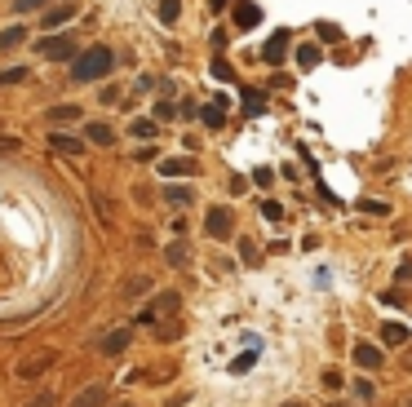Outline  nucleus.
Returning <instances> with one entry per match:
<instances>
[{
    "label": "nucleus",
    "instance_id": "3",
    "mask_svg": "<svg viewBox=\"0 0 412 407\" xmlns=\"http://www.w3.org/2000/svg\"><path fill=\"white\" fill-rule=\"evenodd\" d=\"M204 226H209L213 239H231V235H235V217H231V208H222V204H217V208H209Z\"/></svg>",
    "mask_w": 412,
    "mask_h": 407
},
{
    "label": "nucleus",
    "instance_id": "16",
    "mask_svg": "<svg viewBox=\"0 0 412 407\" xmlns=\"http://www.w3.org/2000/svg\"><path fill=\"white\" fill-rule=\"evenodd\" d=\"M45 119H49V124H63V119H80V106H76V102H67V106H54V111L45 115Z\"/></svg>",
    "mask_w": 412,
    "mask_h": 407
},
{
    "label": "nucleus",
    "instance_id": "23",
    "mask_svg": "<svg viewBox=\"0 0 412 407\" xmlns=\"http://www.w3.org/2000/svg\"><path fill=\"white\" fill-rule=\"evenodd\" d=\"M182 14V0H160V22H177Z\"/></svg>",
    "mask_w": 412,
    "mask_h": 407
},
{
    "label": "nucleus",
    "instance_id": "24",
    "mask_svg": "<svg viewBox=\"0 0 412 407\" xmlns=\"http://www.w3.org/2000/svg\"><path fill=\"white\" fill-rule=\"evenodd\" d=\"M253 363H258V350H248V354H239V358H235V363H231V372L239 376V372H248V367H253Z\"/></svg>",
    "mask_w": 412,
    "mask_h": 407
},
{
    "label": "nucleus",
    "instance_id": "5",
    "mask_svg": "<svg viewBox=\"0 0 412 407\" xmlns=\"http://www.w3.org/2000/svg\"><path fill=\"white\" fill-rule=\"evenodd\" d=\"M262 58H266V63H271V67H280V63H284V58H288V31H275V35H271V40H266V49H262Z\"/></svg>",
    "mask_w": 412,
    "mask_h": 407
},
{
    "label": "nucleus",
    "instance_id": "9",
    "mask_svg": "<svg viewBox=\"0 0 412 407\" xmlns=\"http://www.w3.org/2000/svg\"><path fill=\"white\" fill-rule=\"evenodd\" d=\"M102 399H106V390H102V385H84L76 399H71V407H102Z\"/></svg>",
    "mask_w": 412,
    "mask_h": 407
},
{
    "label": "nucleus",
    "instance_id": "36",
    "mask_svg": "<svg viewBox=\"0 0 412 407\" xmlns=\"http://www.w3.org/2000/svg\"><path fill=\"white\" fill-rule=\"evenodd\" d=\"M27 407H54V399H49V394H40V399H35V403H27Z\"/></svg>",
    "mask_w": 412,
    "mask_h": 407
},
{
    "label": "nucleus",
    "instance_id": "21",
    "mask_svg": "<svg viewBox=\"0 0 412 407\" xmlns=\"http://www.w3.org/2000/svg\"><path fill=\"white\" fill-rule=\"evenodd\" d=\"M125 345H129V332H111V337L102 341V354H120Z\"/></svg>",
    "mask_w": 412,
    "mask_h": 407
},
{
    "label": "nucleus",
    "instance_id": "33",
    "mask_svg": "<svg viewBox=\"0 0 412 407\" xmlns=\"http://www.w3.org/2000/svg\"><path fill=\"white\" fill-rule=\"evenodd\" d=\"M355 394H359L363 403H368V399H372V381H355Z\"/></svg>",
    "mask_w": 412,
    "mask_h": 407
},
{
    "label": "nucleus",
    "instance_id": "30",
    "mask_svg": "<svg viewBox=\"0 0 412 407\" xmlns=\"http://www.w3.org/2000/svg\"><path fill=\"white\" fill-rule=\"evenodd\" d=\"M319 40H342V27H328V22H319Z\"/></svg>",
    "mask_w": 412,
    "mask_h": 407
},
{
    "label": "nucleus",
    "instance_id": "4",
    "mask_svg": "<svg viewBox=\"0 0 412 407\" xmlns=\"http://www.w3.org/2000/svg\"><path fill=\"white\" fill-rule=\"evenodd\" d=\"M35 49L49 58V63H63V58H71V53H76V40H71V35H49V40H40Z\"/></svg>",
    "mask_w": 412,
    "mask_h": 407
},
{
    "label": "nucleus",
    "instance_id": "31",
    "mask_svg": "<svg viewBox=\"0 0 412 407\" xmlns=\"http://www.w3.org/2000/svg\"><path fill=\"white\" fill-rule=\"evenodd\" d=\"M324 390H342V372H333V367H328V372H324Z\"/></svg>",
    "mask_w": 412,
    "mask_h": 407
},
{
    "label": "nucleus",
    "instance_id": "12",
    "mask_svg": "<svg viewBox=\"0 0 412 407\" xmlns=\"http://www.w3.org/2000/svg\"><path fill=\"white\" fill-rule=\"evenodd\" d=\"M84 138H89L93 147H111V142H116V133L106 124H84Z\"/></svg>",
    "mask_w": 412,
    "mask_h": 407
},
{
    "label": "nucleus",
    "instance_id": "35",
    "mask_svg": "<svg viewBox=\"0 0 412 407\" xmlns=\"http://www.w3.org/2000/svg\"><path fill=\"white\" fill-rule=\"evenodd\" d=\"M395 279H412V261H404V266L395 270Z\"/></svg>",
    "mask_w": 412,
    "mask_h": 407
},
{
    "label": "nucleus",
    "instance_id": "19",
    "mask_svg": "<svg viewBox=\"0 0 412 407\" xmlns=\"http://www.w3.org/2000/svg\"><path fill=\"white\" fill-rule=\"evenodd\" d=\"M67 18H76V14H71L67 5H63V9H49V14H45V27H49V31H58V27H63Z\"/></svg>",
    "mask_w": 412,
    "mask_h": 407
},
{
    "label": "nucleus",
    "instance_id": "17",
    "mask_svg": "<svg viewBox=\"0 0 412 407\" xmlns=\"http://www.w3.org/2000/svg\"><path fill=\"white\" fill-rule=\"evenodd\" d=\"M22 40H27V31H22V27H5V31H0V49H18Z\"/></svg>",
    "mask_w": 412,
    "mask_h": 407
},
{
    "label": "nucleus",
    "instance_id": "10",
    "mask_svg": "<svg viewBox=\"0 0 412 407\" xmlns=\"http://www.w3.org/2000/svg\"><path fill=\"white\" fill-rule=\"evenodd\" d=\"M49 147H54V151H63V155H80V151H84V142H80V138H67V133H49Z\"/></svg>",
    "mask_w": 412,
    "mask_h": 407
},
{
    "label": "nucleus",
    "instance_id": "27",
    "mask_svg": "<svg viewBox=\"0 0 412 407\" xmlns=\"http://www.w3.org/2000/svg\"><path fill=\"white\" fill-rule=\"evenodd\" d=\"M160 133V124H151V119H138V124H133V138H155Z\"/></svg>",
    "mask_w": 412,
    "mask_h": 407
},
{
    "label": "nucleus",
    "instance_id": "38",
    "mask_svg": "<svg viewBox=\"0 0 412 407\" xmlns=\"http://www.w3.org/2000/svg\"><path fill=\"white\" fill-rule=\"evenodd\" d=\"M222 5H226V0H213V9H222Z\"/></svg>",
    "mask_w": 412,
    "mask_h": 407
},
{
    "label": "nucleus",
    "instance_id": "25",
    "mask_svg": "<svg viewBox=\"0 0 412 407\" xmlns=\"http://www.w3.org/2000/svg\"><path fill=\"white\" fill-rule=\"evenodd\" d=\"M187 257H191V248L182 244V239H177V244H168V261H173V266H182Z\"/></svg>",
    "mask_w": 412,
    "mask_h": 407
},
{
    "label": "nucleus",
    "instance_id": "14",
    "mask_svg": "<svg viewBox=\"0 0 412 407\" xmlns=\"http://www.w3.org/2000/svg\"><path fill=\"white\" fill-rule=\"evenodd\" d=\"M200 119H204V124H209V128H222V124H226V106H222V102L204 106V111H200Z\"/></svg>",
    "mask_w": 412,
    "mask_h": 407
},
{
    "label": "nucleus",
    "instance_id": "11",
    "mask_svg": "<svg viewBox=\"0 0 412 407\" xmlns=\"http://www.w3.org/2000/svg\"><path fill=\"white\" fill-rule=\"evenodd\" d=\"M381 341H386V345H408L412 332L404 328V323H386V328H381Z\"/></svg>",
    "mask_w": 412,
    "mask_h": 407
},
{
    "label": "nucleus",
    "instance_id": "37",
    "mask_svg": "<svg viewBox=\"0 0 412 407\" xmlns=\"http://www.w3.org/2000/svg\"><path fill=\"white\" fill-rule=\"evenodd\" d=\"M284 407H306V403H301V399H288V403H284Z\"/></svg>",
    "mask_w": 412,
    "mask_h": 407
},
{
    "label": "nucleus",
    "instance_id": "2",
    "mask_svg": "<svg viewBox=\"0 0 412 407\" xmlns=\"http://www.w3.org/2000/svg\"><path fill=\"white\" fill-rule=\"evenodd\" d=\"M54 363H58V354H54V350H40V354H31V358H22V363H18V376H22V381H35V376L49 372Z\"/></svg>",
    "mask_w": 412,
    "mask_h": 407
},
{
    "label": "nucleus",
    "instance_id": "6",
    "mask_svg": "<svg viewBox=\"0 0 412 407\" xmlns=\"http://www.w3.org/2000/svg\"><path fill=\"white\" fill-rule=\"evenodd\" d=\"M258 22H262V9L253 5V0H239V5H235V27L239 31H253Z\"/></svg>",
    "mask_w": 412,
    "mask_h": 407
},
{
    "label": "nucleus",
    "instance_id": "26",
    "mask_svg": "<svg viewBox=\"0 0 412 407\" xmlns=\"http://www.w3.org/2000/svg\"><path fill=\"white\" fill-rule=\"evenodd\" d=\"M262 217H266V222H280V217H284V204L266 199V204H262Z\"/></svg>",
    "mask_w": 412,
    "mask_h": 407
},
{
    "label": "nucleus",
    "instance_id": "34",
    "mask_svg": "<svg viewBox=\"0 0 412 407\" xmlns=\"http://www.w3.org/2000/svg\"><path fill=\"white\" fill-rule=\"evenodd\" d=\"M35 5H40V0H14V9H18V14H27V9H35Z\"/></svg>",
    "mask_w": 412,
    "mask_h": 407
},
{
    "label": "nucleus",
    "instance_id": "28",
    "mask_svg": "<svg viewBox=\"0 0 412 407\" xmlns=\"http://www.w3.org/2000/svg\"><path fill=\"white\" fill-rule=\"evenodd\" d=\"M213 76H217V80H235V71H231L226 58H217V63H213Z\"/></svg>",
    "mask_w": 412,
    "mask_h": 407
},
{
    "label": "nucleus",
    "instance_id": "13",
    "mask_svg": "<svg viewBox=\"0 0 412 407\" xmlns=\"http://www.w3.org/2000/svg\"><path fill=\"white\" fill-rule=\"evenodd\" d=\"M319 58H324V53H319V44H301V49H297V67H301V71H310V67H319Z\"/></svg>",
    "mask_w": 412,
    "mask_h": 407
},
{
    "label": "nucleus",
    "instance_id": "29",
    "mask_svg": "<svg viewBox=\"0 0 412 407\" xmlns=\"http://www.w3.org/2000/svg\"><path fill=\"white\" fill-rule=\"evenodd\" d=\"M239 257L253 266V261H258V244H253V239H244V244H239Z\"/></svg>",
    "mask_w": 412,
    "mask_h": 407
},
{
    "label": "nucleus",
    "instance_id": "20",
    "mask_svg": "<svg viewBox=\"0 0 412 407\" xmlns=\"http://www.w3.org/2000/svg\"><path fill=\"white\" fill-rule=\"evenodd\" d=\"M164 199H168V204H191V199H196V190H191V186H168Z\"/></svg>",
    "mask_w": 412,
    "mask_h": 407
},
{
    "label": "nucleus",
    "instance_id": "1",
    "mask_svg": "<svg viewBox=\"0 0 412 407\" xmlns=\"http://www.w3.org/2000/svg\"><path fill=\"white\" fill-rule=\"evenodd\" d=\"M111 67H116V53L106 49V44H93L89 53H80L76 63H71V80H76V85H89V80H102Z\"/></svg>",
    "mask_w": 412,
    "mask_h": 407
},
{
    "label": "nucleus",
    "instance_id": "15",
    "mask_svg": "<svg viewBox=\"0 0 412 407\" xmlns=\"http://www.w3.org/2000/svg\"><path fill=\"white\" fill-rule=\"evenodd\" d=\"M164 177H182V173H196V160H164L160 164Z\"/></svg>",
    "mask_w": 412,
    "mask_h": 407
},
{
    "label": "nucleus",
    "instance_id": "18",
    "mask_svg": "<svg viewBox=\"0 0 412 407\" xmlns=\"http://www.w3.org/2000/svg\"><path fill=\"white\" fill-rule=\"evenodd\" d=\"M22 80H31V71H27V67H9V71H0V89H5V85H22Z\"/></svg>",
    "mask_w": 412,
    "mask_h": 407
},
{
    "label": "nucleus",
    "instance_id": "22",
    "mask_svg": "<svg viewBox=\"0 0 412 407\" xmlns=\"http://www.w3.org/2000/svg\"><path fill=\"white\" fill-rule=\"evenodd\" d=\"M262 106H266V93H258V89H248V93H244V115H258V111H262Z\"/></svg>",
    "mask_w": 412,
    "mask_h": 407
},
{
    "label": "nucleus",
    "instance_id": "32",
    "mask_svg": "<svg viewBox=\"0 0 412 407\" xmlns=\"http://www.w3.org/2000/svg\"><path fill=\"white\" fill-rule=\"evenodd\" d=\"M18 147H22V142H18V138H0V155H14Z\"/></svg>",
    "mask_w": 412,
    "mask_h": 407
},
{
    "label": "nucleus",
    "instance_id": "7",
    "mask_svg": "<svg viewBox=\"0 0 412 407\" xmlns=\"http://www.w3.org/2000/svg\"><path fill=\"white\" fill-rule=\"evenodd\" d=\"M350 358H355L359 367H368V372H377V367H381V350H377V345H355V354H350Z\"/></svg>",
    "mask_w": 412,
    "mask_h": 407
},
{
    "label": "nucleus",
    "instance_id": "8",
    "mask_svg": "<svg viewBox=\"0 0 412 407\" xmlns=\"http://www.w3.org/2000/svg\"><path fill=\"white\" fill-rule=\"evenodd\" d=\"M177 310V292H164L160 301H155V310H142V323H155L160 315H173Z\"/></svg>",
    "mask_w": 412,
    "mask_h": 407
},
{
    "label": "nucleus",
    "instance_id": "39",
    "mask_svg": "<svg viewBox=\"0 0 412 407\" xmlns=\"http://www.w3.org/2000/svg\"><path fill=\"white\" fill-rule=\"evenodd\" d=\"M408 407H412V403H408Z\"/></svg>",
    "mask_w": 412,
    "mask_h": 407
}]
</instances>
